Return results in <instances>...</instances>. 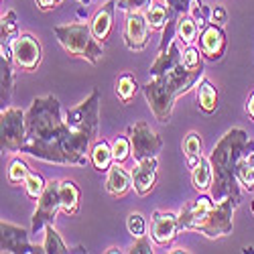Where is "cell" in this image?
Wrapping results in <instances>:
<instances>
[{"label": "cell", "instance_id": "1", "mask_svg": "<svg viewBox=\"0 0 254 254\" xmlns=\"http://www.w3.org/2000/svg\"><path fill=\"white\" fill-rule=\"evenodd\" d=\"M98 138L71 130L61 118L55 96L35 98L27 110V142L20 153L57 165H88L90 149Z\"/></svg>", "mask_w": 254, "mask_h": 254}, {"label": "cell", "instance_id": "2", "mask_svg": "<svg viewBox=\"0 0 254 254\" xmlns=\"http://www.w3.org/2000/svg\"><path fill=\"white\" fill-rule=\"evenodd\" d=\"M254 151V140L248 138L244 128H232L228 130L209 153V163L214 167V185L209 189V195L214 201H224L226 197L242 199L240 195V183L236 177L238 161Z\"/></svg>", "mask_w": 254, "mask_h": 254}, {"label": "cell", "instance_id": "3", "mask_svg": "<svg viewBox=\"0 0 254 254\" xmlns=\"http://www.w3.org/2000/svg\"><path fill=\"white\" fill-rule=\"evenodd\" d=\"M61 47L73 57H81L90 63H96L102 59L104 49L102 43L94 37L92 27L83 23H71V25H59L53 29Z\"/></svg>", "mask_w": 254, "mask_h": 254}, {"label": "cell", "instance_id": "4", "mask_svg": "<svg viewBox=\"0 0 254 254\" xmlns=\"http://www.w3.org/2000/svg\"><path fill=\"white\" fill-rule=\"evenodd\" d=\"M144 98L149 102L151 110L159 122H169L173 114L175 100L181 96L179 88L169 75H157L151 81H146L142 86Z\"/></svg>", "mask_w": 254, "mask_h": 254}, {"label": "cell", "instance_id": "5", "mask_svg": "<svg viewBox=\"0 0 254 254\" xmlns=\"http://www.w3.org/2000/svg\"><path fill=\"white\" fill-rule=\"evenodd\" d=\"M0 142L2 149L20 153L27 142V112L16 106H8L0 112Z\"/></svg>", "mask_w": 254, "mask_h": 254}, {"label": "cell", "instance_id": "6", "mask_svg": "<svg viewBox=\"0 0 254 254\" xmlns=\"http://www.w3.org/2000/svg\"><path fill=\"white\" fill-rule=\"evenodd\" d=\"M240 201L234 197H226L224 201H216V205L207 211L205 220L199 224L197 232L205 234L207 238H220L228 236L232 228H234V209Z\"/></svg>", "mask_w": 254, "mask_h": 254}, {"label": "cell", "instance_id": "7", "mask_svg": "<svg viewBox=\"0 0 254 254\" xmlns=\"http://www.w3.org/2000/svg\"><path fill=\"white\" fill-rule=\"evenodd\" d=\"M128 136H130V142H132V157H134V161L153 159L163 149L161 136L144 120H138L132 126H128Z\"/></svg>", "mask_w": 254, "mask_h": 254}, {"label": "cell", "instance_id": "8", "mask_svg": "<svg viewBox=\"0 0 254 254\" xmlns=\"http://www.w3.org/2000/svg\"><path fill=\"white\" fill-rule=\"evenodd\" d=\"M0 252L2 254H45L43 246L29 242V232L20 226L0 222Z\"/></svg>", "mask_w": 254, "mask_h": 254}, {"label": "cell", "instance_id": "9", "mask_svg": "<svg viewBox=\"0 0 254 254\" xmlns=\"http://www.w3.org/2000/svg\"><path fill=\"white\" fill-rule=\"evenodd\" d=\"M12 61L18 69L23 71H35L41 65V59H43V49L41 43L37 41V37H33L31 33H20L14 41H12Z\"/></svg>", "mask_w": 254, "mask_h": 254}, {"label": "cell", "instance_id": "10", "mask_svg": "<svg viewBox=\"0 0 254 254\" xmlns=\"http://www.w3.org/2000/svg\"><path fill=\"white\" fill-rule=\"evenodd\" d=\"M59 183L61 181H49L45 191L37 199L39 203H37V209L33 214V224H31V232H35V234L41 228H45V224H55V218L61 209Z\"/></svg>", "mask_w": 254, "mask_h": 254}, {"label": "cell", "instance_id": "11", "mask_svg": "<svg viewBox=\"0 0 254 254\" xmlns=\"http://www.w3.org/2000/svg\"><path fill=\"white\" fill-rule=\"evenodd\" d=\"M226 33L224 27L216 25V23H207L201 31H199V39H197V47L203 53L205 59L209 61H220L226 53Z\"/></svg>", "mask_w": 254, "mask_h": 254}, {"label": "cell", "instance_id": "12", "mask_svg": "<svg viewBox=\"0 0 254 254\" xmlns=\"http://www.w3.org/2000/svg\"><path fill=\"white\" fill-rule=\"evenodd\" d=\"M151 39V27L149 20L140 12H128L124 23V43L130 51H142L149 45Z\"/></svg>", "mask_w": 254, "mask_h": 254}, {"label": "cell", "instance_id": "13", "mask_svg": "<svg viewBox=\"0 0 254 254\" xmlns=\"http://www.w3.org/2000/svg\"><path fill=\"white\" fill-rule=\"evenodd\" d=\"M214 205H216V201H214L211 195H199L197 199H191L189 203H185L183 209H181V214H179V228L197 232L199 224L205 220L207 211Z\"/></svg>", "mask_w": 254, "mask_h": 254}, {"label": "cell", "instance_id": "14", "mask_svg": "<svg viewBox=\"0 0 254 254\" xmlns=\"http://www.w3.org/2000/svg\"><path fill=\"white\" fill-rule=\"evenodd\" d=\"M130 175H132V187H134V191L140 197L149 195L153 189H155L157 179H159V163H157V157L136 161V167H134V171Z\"/></svg>", "mask_w": 254, "mask_h": 254}, {"label": "cell", "instance_id": "15", "mask_svg": "<svg viewBox=\"0 0 254 254\" xmlns=\"http://www.w3.org/2000/svg\"><path fill=\"white\" fill-rule=\"evenodd\" d=\"M179 216L171 214V211H155L153 214V228L151 236L159 246L171 244L179 232Z\"/></svg>", "mask_w": 254, "mask_h": 254}, {"label": "cell", "instance_id": "16", "mask_svg": "<svg viewBox=\"0 0 254 254\" xmlns=\"http://www.w3.org/2000/svg\"><path fill=\"white\" fill-rule=\"evenodd\" d=\"M114 10H116V2H114V0H108V2H106V4L94 14L92 23H90L94 37L100 41L102 45L110 39L112 31H114Z\"/></svg>", "mask_w": 254, "mask_h": 254}, {"label": "cell", "instance_id": "17", "mask_svg": "<svg viewBox=\"0 0 254 254\" xmlns=\"http://www.w3.org/2000/svg\"><path fill=\"white\" fill-rule=\"evenodd\" d=\"M132 187V175H128L120 167V163H114L108 169V177H106V191L112 197H124Z\"/></svg>", "mask_w": 254, "mask_h": 254}, {"label": "cell", "instance_id": "18", "mask_svg": "<svg viewBox=\"0 0 254 254\" xmlns=\"http://www.w3.org/2000/svg\"><path fill=\"white\" fill-rule=\"evenodd\" d=\"M181 51H179V45L173 43L169 45V49L165 51V53H159L157 55V59H155V63L151 65V75L153 77H157V75H165V73H171L175 67H179L181 65Z\"/></svg>", "mask_w": 254, "mask_h": 254}, {"label": "cell", "instance_id": "19", "mask_svg": "<svg viewBox=\"0 0 254 254\" xmlns=\"http://www.w3.org/2000/svg\"><path fill=\"white\" fill-rule=\"evenodd\" d=\"M12 49H0V88H2V104L10 100L14 90V71H12Z\"/></svg>", "mask_w": 254, "mask_h": 254}, {"label": "cell", "instance_id": "20", "mask_svg": "<svg viewBox=\"0 0 254 254\" xmlns=\"http://www.w3.org/2000/svg\"><path fill=\"white\" fill-rule=\"evenodd\" d=\"M90 161L96 171L108 173V169L116 163L114 153H112V144H108V140H96L90 149Z\"/></svg>", "mask_w": 254, "mask_h": 254}, {"label": "cell", "instance_id": "21", "mask_svg": "<svg viewBox=\"0 0 254 254\" xmlns=\"http://www.w3.org/2000/svg\"><path fill=\"white\" fill-rule=\"evenodd\" d=\"M59 195H61V209L63 214L75 216L79 211V187L71 179H63L59 183Z\"/></svg>", "mask_w": 254, "mask_h": 254}, {"label": "cell", "instance_id": "22", "mask_svg": "<svg viewBox=\"0 0 254 254\" xmlns=\"http://www.w3.org/2000/svg\"><path fill=\"white\" fill-rule=\"evenodd\" d=\"M197 104L205 114H214L218 110V88L209 79L197 81Z\"/></svg>", "mask_w": 254, "mask_h": 254}, {"label": "cell", "instance_id": "23", "mask_svg": "<svg viewBox=\"0 0 254 254\" xmlns=\"http://www.w3.org/2000/svg\"><path fill=\"white\" fill-rule=\"evenodd\" d=\"M191 183L197 191H209L214 185V167H211L209 159L201 157L199 163L191 169Z\"/></svg>", "mask_w": 254, "mask_h": 254}, {"label": "cell", "instance_id": "24", "mask_svg": "<svg viewBox=\"0 0 254 254\" xmlns=\"http://www.w3.org/2000/svg\"><path fill=\"white\" fill-rule=\"evenodd\" d=\"M169 14H171V10H169V4L165 2V0H153L151 6L146 8V20H149V27L151 31H163L167 20H169Z\"/></svg>", "mask_w": 254, "mask_h": 254}, {"label": "cell", "instance_id": "25", "mask_svg": "<svg viewBox=\"0 0 254 254\" xmlns=\"http://www.w3.org/2000/svg\"><path fill=\"white\" fill-rule=\"evenodd\" d=\"M199 23L191 14H183L177 20V39L183 45H193L199 37Z\"/></svg>", "mask_w": 254, "mask_h": 254}, {"label": "cell", "instance_id": "26", "mask_svg": "<svg viewBox=\"0 0 254 254\" xmlns=\"http://www.w3.org/2000/svg\"><path fill=\"white\" fill-rule=\"evenodd\" d=\"M18 37V23H16V12L8 10L0 18V49H10L12 41Z\"/></svg>", "mask_w": 254, "mask_h": 254}, {"label": "cell", "instance_id": "27", "mask_svg": "<svg viewBox=\"0 0 254 254\" xmlns=\"http://www.w3.org/2000/svg\"><path fill=\"white\" fill-rule=\"evenodd\" d=\"M236 177H238V183L246 189V191H254V151L244 155L238 161Z\"/></svg>", "mask_w": 254, "mask_h": 254}, {"label": "cell", "instance_id": "28", "mask_svg": "<svg viewBox=\"0 0 254 254\" xmlns=\"http://www.w3.org/2000/svg\"><path fill=\"white\" fill-rule=\"evenodd\" d=\"M201 149H203V144H201V136H199L197 132H189V134L185 136V140H183V153H185L187 165L191 167V169H193V167L199 163V159L203 157Z\"/></svg>", "mask_w": 254, "mask_h": 254}, {"label": "cell", "instance_id": "29", "mask_svg": "<svg viewBox=\"0 0 254 254\" xmlns=\"http://www.w3.org/2000/svg\"><path fill=\"white\" fill-rule=\"evenodd\" d=\"M138 92V83L134 79V75L130 73H122L118 79H116V96L122 104H130L132 98L136 96Z\"/></svg>", "mask_w": 254, "mask_h": 254}, {"label": "cell", "instance_id": "30", "mask_svg": "<svg viewBox=\"0 0 254 254\" xmlns=\"http://www.w3.org/2000/svg\"><path fill=\"white\" fill-rule=\"evenodd\" d=\"M43 248H45V254H65V252H71L65 242L61 240L59 232L53 228V224H45V242H43Z\"/></svg>", "mask_w": 254, "mask_h": 254}, {"label": "cell", "instance_id": "31", "mask_svg": "<svg viewBox=\"0 0 254 254\" xmlns=\"http://www.w3.org/2000/svg\"><path fill=\"white\" fill-rule=\"evenodd\" d=\"M29 173H31L29 165H27L23 159H20V157H14V159L10 161V165H8L6 179H8V183L18 185V183H25V179H27Z\"/></svg>", "mask_w": 254, "mask_h": 254}, {"label": "cell", "instance_id": "32", "mask_svg": "<svg viewBox=\"0 0 254 254\" xmlns=\"http://www.w3.org/2000/svg\"><path fill=\"white\" fill-rule=\"evenodd\" d=\"M181 61H183V67L189 71H203V53L199 51V47L187 45Z\"/></svg>", "mask_w": 254, "mask_h": 254}, {"label": "cell", "instance_id": "33", "mask_svg": "<svg viewBox=\"0 0 254 254\" xmlns=\"http://www.w3.org/2000/svg\"><path fill=\"white\" fill-rule=\"evenodd\" d=\"M25 193L31 197V199H39L41 197V193L45 191V187H47V183H45V179L41 177L39 173H35V171H31L29 175H27V179H25Z\"/></svg>", "mask_w": 254, "mask_h": 254}, {"label": "cell", "instance_id": "34", "mask_svg": "<svg viewBox=\"0 0 254 254\" xmlns=\"http://www.w3.org/2000/svg\"><path fill=\"white\" fill-rule=\"evenodd\" d=\"M112 153H114V161L116 163H124L132 155V142H130V136H118L114 142H112Z\"/></svg>", "mask_w": 254, "mask_h": 254}, {"label": "cell", "instance_id": "35", "mask_svg": "<svg viewBox=\"0 0 254 254\" xmlns=\"http://www.w3.org/2000/svg\"><path fill=\"white\" fill-rule=\"evenodd\" d=\"M126 228H128V232L134 236V238H138V236H142L144 234V230H146V222H144V218L138 214V211H134V214H130L128 216V220H126Z\"/></svg>", "mask_w": 254, "mask_h": 254}, {"label": "cell", "instance_id": "36", "mask_svg": "<svg viewBox=\"0 0 254 254\" xmlns=\"http://www.w3.org/2000/svg\"><path fill=\"white\" fill-rule=\"evenodd\" d=\"M151 2H153V0H118L116 8L124 10L126 14H128V12H140L144 8H149Z\"/></svg>", "mask_w": 254, "mask_h": 254}, {"label": "cell", "instance_id": "37", "mask_svg": "<svg viewBox=\"0 0 254 254\" xmlns=\"http://www.w3.org/2000/svg\"><path fill=\"white\" fill-rule=\"evenodd\" d=\"M165 2L169 4V8H171L175 14L183 16V14H191V8L197 0H165Z\"/></svg>", "mask_w": 254, "mask_h": 254}, {"label": "cell", "instance_id": "38", "mask_svg": "<svg viewBox=\"0 0 254 254\" xmlns=\"http://www.w3.org/2000/svg\"><path fill=\"white\" fill-rule=\"evenodd\" d=\"M128 252H130V254H153V244H151V238L146 236V234L138 236V238L134 240V244H132V248H130Z\"/></svg>", "mask_w": 254, "mask_h": 254}, {"label": "cell", "instance_id": "39", "mask_svg": "<svg viewBox=\"0 0 254 254\" xmlns=\"http://www.w3.org/2000/svg\"><path fill=\"white\" fill-rule=\"evenodd\" d=\"M209 23H216V25L224 27L228 23V10L224 6H220V4L211 6V10H209Z\"/></svg>", "mask_w": 254, "mask_h": 254}, {"label": "cell", "instance_id": "40", "mask_svg": "<svg viewBox=\"0 0 254 254\" xmlns=\"http://www.w3.org/2000/svg\"><path fill=\"white\" fill-rule=\"evenodd\" d=\"M61 2H63V0H37V6H39V10H53Z\"/></svg>", "mask_w": 254, "mask_h": 254}, {"label": "cell", "instance_id": "41", "mask_svg": "<svg viewBox=\"0 0 254 254\" xmlns=\"http://www.w3.org/2000/svg\"><path fill=\"white\" fill-rule=\"evenodd\" d=\"M246 112H248V116L254 120V92L248 96V100H246Z\"/></svg>", "mask_w": 254, "mask_h": 254}, {"label": "cell", "instance_id": "42", "mask_svg": "<svg viewBox=\"0 0 254 254\" xmlns=\"http://www.w3.org/2000/svg\"><path fill=\"white\" fill-rule=\"evenodd\" d=\"M106 252H108V254H114V252H120V248H108Z\"/></svg>", "mask_w": 254, "mask_h": 254}, {"label": "cell", "instance_id": "43", "mask_svg": "<svg viewBox=\"0 0 254 254\" xmlns=\"http://www.w3.org/2000/svg\"><path fill=\"white\" fill-rule=\"evenodd\" d=\"M171 252H177V254H179V252H189V250H185V248H173Z\"/></svg>", "mask_w": 254, "mask_h": 254}, {"label": "cell", "instance_id": "44", "mask_svg": "<svg viewBox=\"0 0 254 254\" xmlns=\"http://www.w3.org/2000/svg\"><path fill=\"white\" fill-rule=\"evenodd\" d=\"M77 2H81V4H90V2H94V0H77Z\"/></svg>", "mask_w": 254, "mask_h": 254}, {"label": "cell", "instance_id": "45", "mask_svg": "<svg viewBox=\"0 0 254 254\" xmlns=\"http://www.w3.org/2000/svg\"><path fill=\"white\" fill-rule=\"evenodd\" d=\"M252 214H254V201H252Z\"/></svg>", "mask_w": 254, "mask_h": 254}]
</instances>
